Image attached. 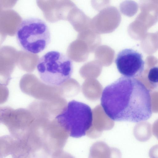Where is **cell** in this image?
Here are the masks:
<instances>
[{
	"mask_svg": "<svg viewBox=\"0 0 158 158\" xmlns=\"http://www.w3.org/2000/svg\"><path fill=\"white\" fill-rule=\"evenodd\" d=\"M146 79L150 87L158 90V65L151 68L146 75Z\"/></svg>",
	"mask_w": 158,
	"mask_h": 158,
	"instance_id": "obj_9",
	"label": "cell"
},
{
	"mask_svg": "<svg viewBox=\"0 0 158 158\" xmlns=\"http://www.w3.org/2000/svg\"><path fill=\"white\" fill-rule=\"evenodd\" d=\"M55 119L69 136L79 138L86 135L92 127L93 112L88 105L73 100L68 103Z\"/></svg>",
	"mask_w": 158,
	"mask_h": 158,
	"instance_id": "obj_4",
	"label": "cell"
},
{
	"mask_svg": "<svg viewBox=\"0 0 158 158\" xmlns=\"http://www.w3.org/2000/svg\"><path fill=\"white\" fill-rule=\"evenodd\" d=\"M36 68L44 83L49 86H59L71 77L73 65L71 60L66 55L52 50L40 57Z\"/></svg>",
	"mask_w": 158,
	"mask_h": 158,
	"instance_id": "obj_3",
	"label": "cell"
},
{
	"mask_svg": "<svg viewBox=\"0 0 158 158\" xmlns=\"http://www.w3.org/2000/svg\"><path fill=\"white\" fill-rule=\"evenodd\" d=\"M150 158H158V144L152 146L149 152Z\"/></svg>",
	"mask_w": 158,
	"mask_h": 158,
	"instance_id": "obj_11",
	"label": "cell"
},
{
	"mask_svg": "<svg viewBox=\"0 0 158 158\" xmlns=\"http://www.w3.org/2000/svg\"><path fill=\"white\" fill-rule=\"evenodd\" d=\"M17 43L23 51L36 54L44 50L51 39L49 28L46 22L38 18L30 17L23 19L16 32Z\"/></svg>",
	"mask_w": 158,
	"mask_h": 158,
	"instance_id": "obj_2",
	"label": "cell"
},
{
	"mask_svg": "<svg viewBox=\"0 0 158 158\" xmlns=\"http://www.w3.org/2000/svg\"><path fill=\"white\" fill-rule=\"evenodd\" d=\"M0 158H31L25 142L12 135L0 138Z\"/></svg>",
	"mask_w": 158,
	"mask_h": 158,
	"instance_id": "obj_6",
	"label": "cell"
},
{
	"mask_svg": "<svg viewBox=\"0 0 158 158\" xmlns=\"http://www.w3.org/2000/svg\"><path fill=\"white\" fill-rule=\"evenodd\" d=\"M117 69L123 76L135 78L142 75L145 62L142 55L131 48H125L118 54L115 60Z\"/></svg>",
	"mask_w": 158,
	"mask_h": 158,
	"instance_id": "obj_5",
	"label": "cell"
},
{
	"mask_svg": "<svg viewBox=\"0 0 158 158\" xmlns=\"http://www.w3.org/2000/svg\"><path fill=\"white\" fill-rule=\"evenodd\" d=\"M101 106L112 120L139 123L152 114L150 92L136 78L122 76L106 86L101 98Z\"/></svg>",
	"mask_w": 158,
	"mask_h": 158,
	"instance_id": "obj_1",
	"label": "cell"
},
{
	"mask_svg": "<svg viewBox=\"0 0 158 158\" xmlns=\"http://www.w3.org/2000/svg\"><path fill=\"white\" fill-rule=\"evenodd\" d=\"M134 134L135 138L141 142H146L151 137L152 134L151 129L148 127L139 126L135 127Z\"/></svg>",
	"mask_w": 158,
	"mask_h": 158,
	"instance_id": "obj_8",
	"label": "cell"
},
{
	"mask_svg": "<svg viewBox=\"0 0 158 158\" xmlns=\"http://www.w3.org/2000/svg\"><path fill=\"white\" fill-rule=\"evenodd\" d=\"M52 158H75L70 154L64 152L62 150L56 151L52 153Z\"/></svg>",
	"mask_w": 158,
	"mask_h": 158,
	"instance_id": "obj_10",
	"label": "cell"
},
{
	"mask_svg": "<svg viewBox=\"0 0 158 158\" xmlns=\"http://www.w3.org/2000/svg\"><path fill=\"white\" fill-rule=\"evenodd\" d=\"M88 158H122L118 149L110 147L106 143L99 141L91 147Z\"/></svg>",
	"mask_w": 158,
	"mask_h": 158,
	"instance_id": "obj_7",
	"label": "cell"
}]
</instances>
